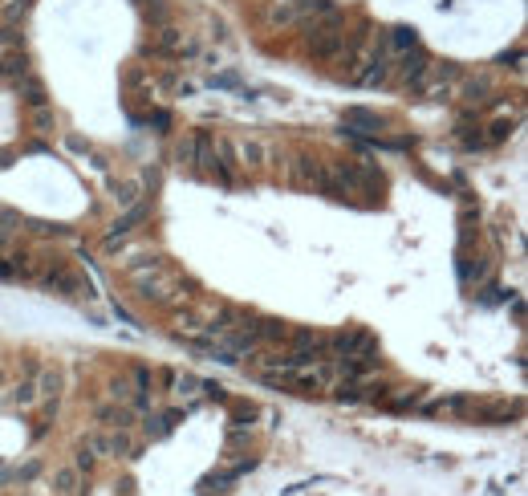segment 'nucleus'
Segmentation results:
<instances>
[{"mask_svg":"<svg viewBox=\"0 0 528 496\" xmlns=\"http://www.w3.org/2000/svg\"><path fill=\"white\" fill-rule=\"evenodd\" d=\"M110 456H134V435H130V427H114V431H110Z\"/></svg>","mask_w":528,"mask_h":496,"instance_id":"obj_7","label":"nucleus"},{"mask_svg":"<svg viewBox=\"0 0 528 496\" xmlns=\"http://www.w3.org/2000/svg\"><path fill=\"white\" fill-rule=\"evenodd\" d=\"M293 342H297V354H305V358H313L317 350H325V346H329V338H325V333H317V330H297V333H293Z\"/></svg>","mask_w":528,"mask_h":496,"instance_id":"obj_3","label":"nucleus"},{"mask_svg":"<svg viewBox=\"0 0 528 496\" xmlns=\"http://www.w3.org/2000/svg\"><path fill=\"white\" fill-rule=\"evenodd\" d=\"M329 346H334L337 358H350V354H362V350H378V342L370 338L366 330H345L337 333V338H329Z\"/></svg>","mask_w":528,"mask_h":496,"instance_id":"obj_1","label":"nucleus"},{"mask_svg":"<svg viewBox=\"0 0 528 496\" xmlns=\"http://www.w3.org/2000/svg\"><path fill=\"white\" fill-rule=\"evenodd\" d=\"M114 399H130V386H126V378L114 382Z\"/></svg>","mask_w":528,"mask_h":496,"instance_id":"obj_20","label":"nucleus"},{"mask_svg":"<svg viewBox=\"0 0 528 496\" xmlns=\"http://www.w3.org/2000/svg\"><path fill=\"white\" fill-rule=\"evenodd\" d=\"M134 195H139V183H122V188H118V195H114V200H118L122 208H126V204H134Z\"/></svg>","mask_w":528,"mask_h":496,"instance_id":"obj_18","label":"nucleus"},{"mask_svg":"<svg viewBox=\"0 0 528 496\" xmlns=\"http://www.w3.org/2000/svg\"><path fill=\"white\" fill-rule=\"evenodd\" d=\"M4 382H8V370H4V362H0V386H4Z\"/></svg>","mask_w":528,"mask_h":496,"instance_id":"obj_21","label":"nucleus"},{"mask_svg":"<svg viewBox=\"0 0 528 496\" xmlns=\"http://www.w3.org/2000/svg\"><path fill=\"white\" fill-rule=\"evenodd\" d=\"M77 488H81V472L77 468H57L53 472V493L57 496H73Z\"/></svg>","mask_w":528,"mask_h":496,"instance_id":"obj_5","label":"nucleus"},{"mask_svg":"<svg viewBox=\"0 0 528 496\" xmlns=\"http://www.w3.org/2000/svg\"><path fill=\"white\" fill-rule=\"evenodd\" d=\"M195 391H203V382H199V378H192V375L175 378V395H179V399H183V395H195Z\"/></svg>","mask_w":528,"mask_h":496,"instance_id":"obj_14","label":"nucleus"},{"mask_svg":"<svg viewBox=\"0 0 528 496\" xmlns=\"http://www.w3.org/2000/svg\"><path fill=\"white\" fill-rule=\"evenodd\" d=\"M382 77H386V57H374V61H370V70L362 73L358 82H362V86H374V82H382Z\"/></svg>","mask_w":528,"mask_h":496,"instance_id":"obj_10","label":"nucleus"},{"mask_svg":"<svg viewBox=\"0 0 528 496\" xmlns=\"http://www.w3.org/2000/svg\"><path fill=\"white\" fill-rule=\"evenodd\" d=\"M98 419L110 423V427H130L134 423V415H130L126 407H98Z\"/></svg>","mask_w":528,"mask_h":496,"instance_id":"obj_8","label":"nucleus"},{"mask_svg":"<svg viewBox=\"0 0 528 496\" xmlns=\"http://www.w3.org/2000/svg\"><path fill=\"white\" fill-rule=\"evenodd\" d=\"M175 419H179V415H175V411H171V415H155V419H150V423H146V431H150V435H155V439H159V435H167V431H171V423H175Z\"/></svg>","mask_w":528,"mask_h":496,"instance_id":"obj_11","label":"nucleus"},{"mask_svg":"<svg viewBox=\"0 0 528 496\" xmlns=\"http://www.w3.org/2000/svg\"><path fill=\"white\" fill-rule=\"evenodd\" d=\"M0 277H4V281H17V277H24V269L17 264V257H4V260H0Z\"/></svg>","mask_w":528,"mask_h":496,"instance_id":"obj_15","label":"nucleus"},{"mask_svg":"<svg viewBox=\"0 0 528 496\" xmlns=\"http://www.w3.org/2000/svg\"><path fill=\"white\" fill-rule=\"evenodd\" d=\"M41 375V382H37V395H45V399L57 403V391H61V375L57 370H37Z\"/></svg>","mask_w":528,"mask_h":496,"instance_id":"obj_9","label":"nucleus"},{"mask_svg":"<svg viewBox=\"0 0 528 496\" xmlns=\"http://www.w3.org/2000/svg\"><path fill=\"white\" fill-rule=\"evenodd\" d=\"M45 285H49V289H61L65 297H90V285L81 281V277H73L70 269H61V264L45 273Z\"/></svg>","mask_w":528,"mask_h":496,"instance_id":"obj_2","label":"nucleus"},{"mask_svg":"<svg viewBox=\"0 0 528 496\" xmlns=\"http://www.w3.org/2000/svg\"><path fill=\"white\" fill-rule=\"evenodd\" d=\"M41 399V395H37V386H33V382H17V386H8V395H4V403H8V407H33V403Z\"/></svg>","mask_w":528,"mask_h":496,"instance_id":"obj_6","label":"nucleus"},{"mask_svg":"<svg viewBox=\"0 0 528 496\" xmlns=\"http://www.w3.org/2000/svg\"><path fill=\"white\" fill-rule=\"evenodd\" d=\"M143 216H146V204H134V208H130V212H126V216L118 220V224L110 228V236H106V244H114V240H122L126 232H134V224H139Z\"/></svg>","mask_w":528,"mask_h":496,"instance_id":"obj_4","label":"nucleus"},{"mask_svg":"<svg viewBox=\"0 0 528 496\" xmlns=\"http://www.w3.org/2000/svg\"><path fill=\"white\" fill-rule=\"evenodd\" d=\"M240 159H244L248 167H261V163H264V146H261V142H244V146H240Z\"/></svg>","mask_w":528,"mask_h":496,"instance_id":"obj_12","label":"nucleus"},{"mask_svg":"<svg viewBox=\"0 0 528 496\" xmlns=\"http://www.w3.org/2000/svg\"><path fill=\"white\" fill-rule=\"evenodd\" d=\"M73 468H77V472H90V468H94V451L81 448L77 451V460H73Z\"/></svg>","mask_w":528,"mask_h":496,"instance_id":"obj_17","label":"nucleus"},{"mask_svg":"<svg viewBox=\"0 0 528 496\" xmlns=\"http://www.w3.org/2000/svg\"><path fill=\"white\" fill-rule=\"evenodd\" d=\"M394 45H398V49L414 45V33H410V29H394Z\"/></svg>","mask_w":528,"mask_h":496,"instance_id":"obj_19","label":"nucleus"},{"mask_svg":"<svg viewBox=\"0 0 528 496\" xmlns=\"http://www.w3.org/2000/svg\"><path fill=\"white\" fill-rule=\"evenodd\" d=\"M86 448L98 451V456H110V435H102V431H90V435H86Z\"/></svg>","mask_w":528,"mask_h":496,"instance_id":"obj_13","label":"nucleus"},{"mask_svg":"<svg viewBox=\"0 0 528 496\" xmlns=\"http://www.w3.org/2000/svg\"><path fill=\"white\" fill-rule=\"evenodd\" d=\"M195 151H199V139H183L179 142V163H192Z\"/></svg>","mask_w":528,"mask_h":496,"instance_id":"obj_16","label":"nucleus"}]
</instances>
